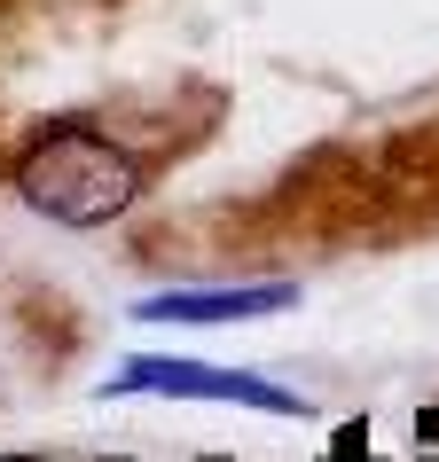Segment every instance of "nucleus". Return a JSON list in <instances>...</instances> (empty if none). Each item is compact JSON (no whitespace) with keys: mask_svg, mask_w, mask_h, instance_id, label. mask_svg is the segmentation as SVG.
Masks as SVG:
<instances>
[{"mask_svg":"<svg viewBox=\"0 0 439 462\" xmlns=\"http://www.w3.org/2000/svg\"><path fill=\"white\" fill-rule=\"evenodd\" d=\"M298 306V282H212V291H149L134 298V321H173V329H204V321H275Z\"/></svg>","mask_w":439,"mask_h":462,"instance_id":"3","label":"nucleus"},{"mask_svg":"<svg viewBox=\"0 0 439 462\" xmlns=\"http://www.w3.org/2000/svg\"><path fill=\"white\" fill-rule=\"evenodd\" d=\"M16 196L40 219H55V227H110L142 196V157L118 149L87 118L40 125L24 142V157H16Z\"/></svg>","mask_w":439,"mask_h":462,"instance_id":"1","label":"nucleus"},{"mask_svg":"<svg viewBox=\"0 0 439 462\" xmlns=\"http://www.w3.org/2000/svg\"><path fill=\"white\" fill-rule=\"evenodd\" d=\"M102 400H204V408H251V415H314L291 384L259 368H212V361H173V353H126L102 376Z\"/></svg>","mask_w":439,"mask_h":462,"instance_id":"2","label":"nucleus"}]
</instances>
